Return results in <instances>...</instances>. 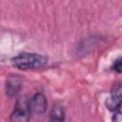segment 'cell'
I'll use <instances>...</instances> for the list:
<instances>
[{"label":"cell","instance_id":"2","mask_svg":"<svg viewBox=\"0 0 122 122\" xmlns=\"http://www.w3.org/2000/svg\"><path fill=\"white\" fill-rule=\"evenodd\" d=\"M30 115L29 99L27 96H21L15 102L13 111L10 116V122H30Z\"/></svg>","mask_w":122,"mask_h":122},{"label":"cell","instance_id":"8","mask_svg":"<svg viewBox=\"0 0 122 122\" xmlns=\"http://www.w3.org/2000/svg\"><path fill=\"white\" fill-rule=\"evenodd\" d=\"M112 120V122H121V111L120 110L113 112Z\"/></svg>","mask_w":122,"mask_h":122},{"label":"cell","instance_id":"7","mask_svg":"<svg viewBox=\"0 0 122 122\" xmlns=\"http://www.w3.org/2000/svg\"><path fill=\"white\" fill-rule=\"evenodd\" d=\"M121 68H122V65H121V57H118L116 60H114V62L112 63V69L116 71L117 73H121Z\"/></svg>","mask_w":122,"mask_h":122},{"label":"cell","instance_id":"5","mask_svg":"<svg viewBox=\"0 0 122 122\" xmlns=\"http://www.w3.org/2000/svg\"><path fill=\"white\" fill-rule=\"evenodd\" d=\"M121 84L117 83L112 87V90L111 92V96L107 99L106 101V105L107 107L112 111H118L120 110L121 107Z\"/></svg>","mask_w":122,"mask_h":122},{"label":"cell","instance_id":"1","mask_svg":"<svg viewBox=\"0 0 122 122\" xmlns=\"http://www.w3.org/2000/svg\"><path fill=\"white\" fill-rule=\"evenodd\" d=\"M11 64L21 71H36L47 66L48 58L36 52H20L11 58Z\"/></svg>","mask_w":122,"mask_h":122},{"label":"cell","instance_id":"3","mask_svg":"<svg viewBox=\"0 0 122 122\" xmlns=\"http://www.w3.org/2000/svg\"><path fill=\"white\" fill-rule=\"evenodd\" d=\"M29 105L30 113L35 115H43L47 111V98L43 92L34 93L30 99H29Z\"/></svg>","mask_w":122,"mask_h":122},{"label":"cell","instance_id":"4","mask_svg":"<svg viewBox=\"0 0 122 122\" xmlns=\"http://www.w3.org/2000/svg\"><path fill=\"white\" fill-rule=\"evenodd\" d=\"M22 87V81L19 75L10 74L8 76L6 81V93L10 98L17 96Z\"/></svg>","mask_w":122,"mask_h":122},{"label":"cell","instance_id":"6","mask_svg":"<svg viewBox=\"0 0 122 122\" xmlns=\"http://www.w3.org/2000/svg\"><path fill=\"white\" fill-rule=\"evenodd\" d=\"M49 122H65V109L60 102H55L51 110Z\"/></svg>","mask_w":122,"mask_h":122}]
</instances>
